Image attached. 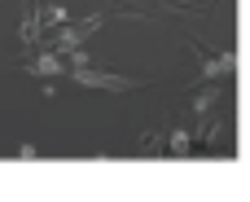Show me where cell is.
Segmentation results:
<instances>
[{
  "label": "cell",
  "mask_w": 250,
  "mask_h": 202,
  "mask_svg": "<svg viewBox=\"0 0 250 202\" xmlns=\"http://www.w3.org/2000/svg\"><path fill=\"white\" fill-rule=\"evenodd\" d=\"M31 70H35V75H62V70H70V66H62L57 53H44L40 62H31Z\"/></svg>",
  "instance_id": "obj_2"
},
{
  "label": "cell",
  "mask_w": 250,
  "mask_h": 202,
  "mask_svg": "<svg viewBox=\"0 0 250 202\" xmlns=\"http://www.w3.org/2000/svg\"><path fill=\"white\" fill-rule=\"evenodd\" d=\"M75 84H88V88H114V92H127V88H136L132 79H119V75H101V70H88L83 62H70V70H66Z\"/></svg>",
  "instance_id": "obj_1"
}]
</instances>
